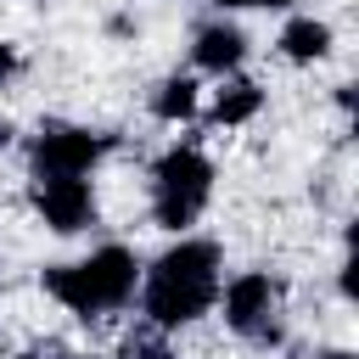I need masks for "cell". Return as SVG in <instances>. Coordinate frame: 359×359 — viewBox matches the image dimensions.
Returning <instances> with one entry per match:
<instances>
[{"mask_svg": "<svg viewBox=\"0 0 359 359\" xmlns=\"http://www.w3.org/2000/svg\"><path fill=\"white\" fill-rule=\"evenodd\" d=\"M17 67H22V56H17V45H6V39H0V90H6L11 79H17Z\"/></svg>", "mask_w": 359, "mask_h": 359, "instance_id": "12", "label": "cell"}, {"mask_svg": "<svg viewBox=\"0 0 359 359\" xmlns=\"http://www.w3.org/2000/svg\"><path fill=\"white\" fill-rule=\"evenodd\" d=\"M123 359H174V348L163 342V331H151V337H135L123 348Z\"/></svg>", "mask_w": 359, "mask_h": 359, "instance_id": "11", "label": "cell"}, {"mask_svg": "<svg viewBox=\"0 0 359 359\" xmlns=\"http://www.w3.org/2000/svg\"><path fill=\"white\" fill-rule=\"evenodd\" d=\"M224 297V325L247 342H275V309H280V286L264 269H241L230 286H219Z\"/></svg>", "mask_w": 359, "mask_h": 359, "instance_id": "5", "label": "cell"}, {"mask_svg": "<svg viewBox=\"0 0 359 359\" xmlns=\"http://www.w3.org/2000/svg\"><path fill=\"white\" fill-rule=\"evenodd\" d=\"M39 286L79 320L101 314V309H123L135 292H140V258L129 247H95L90 258L79 264H45L39 269Z\"/></svg>", "mask_w": 359, "mask_h": 359, "instance_id": "2", "label": "cell"}, {"mask_svg": "<svg viewBox=\"0 0 359 359\" xmlns=\"http://www.w3.org/2000/svg\"><path fill=\"white\" fill-rule=\"evenodd\" d=\"M34 213L56 230V236H79L84 224H95V191L84 174L67 180H34Z\"/></svg>", "mask_w": 359, "mask_h": 359, "instance_id": "6", "label": "cell"}, {"mask_svg": "<svg viewBox=\"0 0 359 359\" xmlns=\"http://www.w3.org/2000/svg\"><path fill=\"white\" fill-rule=\"evenodd\" d=\"M107 151H112V135H101V129L45 123L28 146V168H34V180H67V174H90Z\"/></svg>", "mask_w": 359, "mask_h": 359, "instance_id": "4", "label": "cell"}, {"mask_svg": "<svg viewBox=\"0 0 359 359\" xmlns=\"http://www.w3.org/2000/svg\"><path fill=\"white\" fill-rule=\"evenodd\" d=\"M224 258L213 241L202 236H180L151 269H140V314L151 331H180L191 320H202L213 303H219V286H224Z\"/></svg>", "mask_w": 359, "mask_h": 359, "instance_id": "1", "label": "cell"}, {"mask_svg": "<svg viewBox=\"0 0 359 359\" xmlns=\"http://www.w3.org/2000/svg\"><path fill=\"white\" fill-rule=\"evenodd\" d=\"M275 45H280L286 62H325V56H331V22H320V17H292Z\"/></svg>", "mask_w": 359, "mask_h": 359, "instance_id": "10", "label": "cell"}, {"mask_svg": "<svg viewBox=\"0 0 359 359\" xmlns=\"http://www.w3.org/2000/svg\"><path fill=\"white\" fill-rule=\"evenodd\" d=\"M146 107H151V118H157V123H191V118H196V107H202V90H196V79H191V73H168V79H157V84H151Z\"/></svg>", "mask_w": 359, "mask_h": 359, "instance_id": "8", "label": "cell"}, {"mask_svg": "<svg viewBox=\"0 0 359 359\" xmlns=\"http://www.w3.org/2000/svg\"><path fill=\"white\" fill-rule=\"evenodd\" d=\"M11 140H17V129H11V118H0V151H6Z\"/></svg>", "mask_w": 359, "mask_h": 359, "instance_id": "14", "label": "cell"}, {"mask_svg": "<svg viewBox=\"0 0 359 359\" xmlns=\"http://www.w3.org/2000/svg\"><path fill=\"white\" fill-rule=\"evenodd\" d=\"M208 196H213V163H208L202 146L180 140V146H168V151L151 163V219H157L163 230L185 236V230L202 219Z\"/></svg>", "mask_w": 359, "mask_h": 359, "instance_id": "3", "label": "cell"}, {"mask_svg": "<svg viewBox=\"0 0 359 359\" xmlns=\"http://www.w3.org/2000/svg\"><path fill=\"white\" fill-rule=\"evenodd\" d=\"M264 112V90L252 84V79H224L219 90H213V107H208V118L219 123V129H236V123H252Z\"/></svg>", "mask_w": 359, "mask_h": 359, "instance_id": "9", "label": "cell"}, {"mask_svg": "<svg viewBox=\"0 0 359 359\" xmlns=\"http://www.w3.org/2000/svg\"><path fill=\"white\" fill-rule=\"evenodd\" d=\"M213 6H224V11H252V6H269V0H213Z\"/></svg>", "mask_w": 359, "mask_h": 359, "instance_id": "13", "label": "cell"}, {"mask_svg": "<svg viewBox=\"0 0 359 359\" xmlns=\"http://www.w3.org/2000/svg\"><path fill=\"white\" fill-rule=\"evenodd\" d=\"M325 359H353V353H348V348H331V353H325Z\"/></svg>", "mask_w": 359, "mask_h": 359, "instance_id": "15", "label": "cell"}, {"mask_svg": "<svg viewBox=\"0 0 359 359\" xmlns=\"http://www.w3.org/2000/svg\"><path fill=\"white\" fill-rule=\"evenodd\" d=\"M241 56H247V34L236 28V22H202L196 28V39H191V62L202 67V73H236L241 67Z\"/></svg>", "mask_w": 359, "mask_h": 359, "instance_id": "7", "label": "cell"}]
</instances>
